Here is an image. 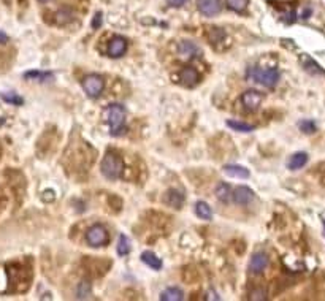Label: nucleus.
<instances>
[{"label": "nucleus", "instance_id": "1", "mask_svg": "<svg viewBox=\"0 0 325 301\" xmlns=\"http://www.w3.org/2000/svg\"><path fill=\"white\" fill-rule=\"evenodd\" d=\"M103 118L110 125L111 135L118 137L124 131V124H125V108L119 103H113L106 106L103 111Z\"/></svg>", "mask_w": 325, "mask_h": 301}, {"label": "nucleus", "instance_id": "2", "mask_svg": "<svg viewBox=\"0 0 325 301\" xmlns=\"http://www.w3.org/2000/svg\"><path fill=\"white\" fill-rule=\"evenodd\" d=\"M247 80L259 83L265 87H275L279 81V71L276 68H260V67H251L247 70Z\"/></svg>", "mask_w": 325, "mask_h": 301}, {"label": "nucleus", "instance_id": "3", "mask_svg": "<svg viewBox=\"0 0 325 301\" xmlns=\"http://www.w3.org/2000/svg\"><path fill=\"white\" fill-rule=\"evenodd\" d=\"M100 170H102V175L106 179L116 181V179L121 178V175L124 172V160L114 153H106L105 157L102 159Z\"/></svg>", "mask_w": 325, "mask_h": 301}, {"label": "nucleus", "instance_id": "4", "mask_svg": "<svg viewBox=\"0 0 325 301\" xmlns=\"http://www.w3.org/2000/svg\"><path fill=\"white\" fill-rule=\"evenodd\" d=\"M86 241L91 248H102L110 241V235H108L106 229L103 225H92L86 233Z\"/></svg>", "mask_w": 325, "mask_h": 301}, {"label": "nucleus", "instance_id": "5", "mask_svg": "<svg viewBox=\"0 0 325 301\" xmlns=\"http://www.w3.org/2000/svg\"><path fill=\"white\" fill-rule=\"evenodd\" d=\"M81 84H83L84 92H86L91 99L100 97V96H102V92H103V89H105V81H103V78L100 77V74H95V73L87 74V77L83 80Z\"/></svg>", "mask_w": 325, "mask_h": 301}, {"label": "nucleus", "instance_id": "6", "mask_svg": "<svg viewBox=\"0 0 325 301\" xmlns=\"http://www.w3.org/2000/svg\"><path fill=\"white\" fill-rule=\"evenodd\" d=\"M263 102V93L256 90V89H249L241 96V103L247 111H256Z\"/></svg>", "mask_w": 325, "mask_h": 301}, {"label": "nucleus", "instance_id": "7", "mask_svg": "<svg viewBox=\"0 0 325 301\" xmlns=\"http://www.w3.org/2000/svg\"><path fill=\"white\" fill-rule=\"evenodd\" d=\"M125 51H127V40H125L124 36L116 35L110 40V43H108L106 52H108L110 58H114V59L122 58V55L125 54Z\"/></svg>", "mask_w": 325, "mask_h": 301}, {"label": "nucleus", "instance_id": "8", "mask_svg": "<svg viewBox=\"0 0 325 301\" xmlns=\"http://www.w3.org/2000/svg\"><path fill=\"white\" fill-rule=\"evenodd\" d=\"M179 83L186 87H195L200 81V73H198L194 67H184L181 68V71L178 73Z\"/></svg>", "mask_w": 325, "mask_h": 301}, {"label": "nucleus", "instance_id": "9", "mask_svg": "<svg viewBox=\"0 0 325 301\" xmlns=\"http://www.w3.org/2000/svg\"><path fill=\"white\" fill-rule=\"evenodd\" d=\"M197 7L205 16H216L222 11L221 0H197Z\"/></svg>", "mask_w": 325, "mask_h": 301}, {"label": "nucleus", "instance_id": "10", "mask_svg": "<svg viewBox=\"0 0 325 301\" xmlns=\"http://www.w3.org/2000/svg\"><path fill=\"white\" fill-rule=\"evenodd\" d=\"M178 52L181 54L183 59H195L202 55V49L194 42H181L178 46Z\"/></svg>", "mask_w": 325, "mask_h": 301}, {"label": "nucleus", "instance_id": "11", "mask_svg": "<svg viewBox=\"0 0 325 301\" xmlns=\"http://www.w3.org/2000/svg\"><path fill=\"white\" fill-rule=\"evenodd\" d=\"M252 200H254V192H252L249 187L240 185V187H237V189H235V192H233V201L237 203V204L246 206Z\"/></svg>", "mask_w": 325, "mask_h": 301}, {"label": "nucleus", "instance_id": "12", "mask_svg": "<svg viewBox=\"0 0 325 301\" xmlns=\"http://www.w3.org/2000/svg\"><path fill=\"white\" fill-rule=\"evenodd\" d=\"M268 263H270V261H268L266 254L257 252V254L252 255L251 263H249V268H251V271L254 273V274H260V273L265 271V268L268 267Z\"/></svg>", "mask_w": 325, "mask_h": 301}, {"label": "nucleus", "instance_id": "13", "mask_svg": "<svg viewBox=\"0 0 325 301\" xmlns=\"http://www.w3.org/2000/svg\"><path fill=\"white\" fill-rule=\"evenodd\" d=\"M164 201H165L168 206H171V208L179 210V208L183 206V203H184V195H183L181 192H178L176 189H170V191L165 192Z\"/></svg>", "mask_w": 325, "mask_h": 301}, {"label": "nucleus", "instance_id": "14", "mask_svg": "<svg viewBox=\"0 0 325 301\" xmlns=\"http://www.w3.org/2000/svg\"><path fill=\"white\" fill-rule=\"evenodd\" d=\"M224 173L230 178H237V179H247L249 178V170L246 166H241V165H225Z\"/></svg>", "mask_w": 325, "mask_h": 301}, {"label": "nucleus", "instance_id": "15", "mask_svg": "<svg viewBox=\"0 0 325 301\" xmlns=\"http://www.w3.org/2000/svg\"><path fill=\"white\" fill-rule=\"evenodd\" d=\"M141 261L144 263V265H148L151 270H156V271H159L162 268V260L151 251H144L141 254Z\"/></svg>", "mask_w": 325, "mask_h": 301}, {"label": "nucleus", "instance_id": "16", "mask_svg": "<svg viewBox=\"0 0 325 301\" xmlns=\"http://www.w3.org/2000/svg\"><path fill=\"white\" fill-rule=\"evenodd\" d=\"M306 162H308V154L306 153H295L291 159H289L287 162V168L289 170H300V168H303L306 165Z\"/></svg>", "mask_w": 325, "mask_h": 301}, {"label": "nucleus", "instance_id": "17", "mask_svg": "<svg viewBox=\"0 0 325 301\" xmlns=\"http://www.w3.org/2000/svg\"><path fill=\"white\" fill-rule=\"evenodd\" d=\"M162 301H183L184 299V292L179 287H168L160 293Z\"/></svg>", "mask_w": 325, "mask_h": 301}, {"label": "nucleus", "instance_id": "18", "mask_svg": "<svg viewBox=\"0 0 325 301\" xmlns=\"http://www.w3.org/2000/svg\"><path fill=\"white\" fill-rule=\"evenodd\" d=\"M214 192H216V197H218V200L222 201V203H228L230 198L233 197L232 187L227 182H219L218 185H216V191Z\"/></svg>", "mask_w": 325, "mask_h": 301}, {"label": "nucleus", "instance_id": "19", "mask_svg": "<svg viewBox=\"0 0 325 301\" xmlns=\"http://www.w3.org/2000/svg\"><path fill=\"white\" fill-rule=\"evenodd\" d=\"M195 214L203 219V220H211L213 219V210L206 201H197L195 204Z\"/></svg>", "mask_w": 325, "mask_h": 301}, {"label": "nucleus", "instance_id": "20", "mask_svg": "<svg viewBox=\"0 0 325 301\" xmlns=\"http://www.w3.org/2000/svg\"><path fill=\"white\" fill-rule=\"evenodd\" d=\"M24 78H26V80H35V81H39V83H46V81L52 80V73H49V71H37V70H32V71L24 73Z\"/></svg>", "mask_w": 325, "mask_h": 301}, {"label": "nucleus", "instance_id": "21", "mask_svg": "<svg viewBox=\"0 0 325 301\" xmlns=\"http://www.w3.org/2000/svg\"><path fill=\"white\" fill-rule=\"evenodd\" d=\"M225 32L219 27H209L208 30V40L211 45H218V43H222L225 40Z\"/></svg>", "mask_w": 325, "mask_h": 301}, {"label": "nucleus", "instance_id": "22", "mask_svg": "<svg viewBox=\"0 0 325 301\" xmlns=\"http://www.w3.org/2000/svg\"><path fill=\"white\" fill-rule=\"evenodd\" d=\"M227 127L233 128L235 131H243V134H249V131H252L256 128L254 125L241 122V121H227Z\"/></svg>", "mask_w": 325, "mask_h": 301}, {"label": "nucleus", "instance_id": "23", "mask_svg": "<svg viewBox=\"0 0 325 301\" xmlns=\"http://www.w3.org/2000/svg\"><path fill=\"white\" fill-rule=\"evenodd\" d=\"M0 97H2L4 102L11 103L14 106H21L24 103V99L21 96H17V93H14V92H4V93H0Z\"/></svg>", "mask_w": 325, "mask_h": 301}, {"label": "nucleus", "instance_id": "24", "mask_svg": "<svg viewBox=\"0 0 325 301\" xmlns=\"http://www.w3.org/2000/svg\"><path fill=\"white\" fill-rule=\"evenodd\" d=\"M130 239L125 236V235H121L119 236V241H118V254L119 255H127L130 252Z\"/></svg>", "mask_w": 325, "mask_h": 301}, {"label": "nucleus", "instance_id": "25", "mask_svg": "<svg viewBox=\"0 0 325 301\" xmlns=\"http://www.w3.org/2000/svg\"><path fill=\"white\" fill-rule=\"evenodd\" d=\"M91 293H92L91 284H89L87 280L80 282V284H78V289H77V295H78V298H80V299H86V298L91 296Z\"/></svg>", "mask_w": 325, "mask_h": 301}, {"label": "nucleus", "instance_id": "26", "mask_svg": "<svg viewBox=\"0 0 325 301\" xmlns=\"http://www.w3.org/2000/svg\"><path fill=\"white\" fill-rule=\"evenodd\" d=\"M304 68L308 70L310 73H313V74H323L325 77V71L320 68V65L319 64H316L311 58H304Z\"/></svg>", "mask_w": 325, "mask_h": 301}, {"label": "nucleus", "instance_id": "27", "mask_svg": "<svg viewBox=\"0 0 325 301\" xmlns=\"http://www.w3.org/2000/svg\"><path fill=\"white\" fill-rule=\"evenodd\" d=\"M71 20H73V14H71V11L68 10V8H64V10H59L58 13H56V23L58 24H67V23H70Z\"/></svg>", "mask_w": 325, "mask_h": 301}, {"label": "nucleus", "instance_id": "28", "mask_svg": "<svg viewBox=\"0 0 325 301\" xmlns=\"http://www.w3.org/2000/svg\"><path fill=\"white\" fill-rule=\"evenodd\" d=\"M298 128L303 131V134L311 135V134H314L317 127H316V122H314V121H311V119H303V121L298 122Z\"/></svg>", "mask_w": 325, "mask_h": 301}, {"label": "nucleus", "instance_id": "29", "mask_svg": "<svg viewBox=\"0 0 325 301\" xmlns=\"http://www.w3.org/2000/svg\"><path fill=\"white\" fill-rule=\"evenodd\" d=\"M249 5V0H227V7L233 11H244Z\"/></svg>", "mask_w": 325, "mask_h": 301}, {"label": "nucleus", "instance_id": "30", "mask_svg": "<svg viewBox=\"0 0 325 301\" xmlns=\"http://www.w3.org/2000/svg\"><path fill=\"white\" fill-rule=\"evenodd\" d=\"M249 299H252V301H263V299H266L265 289H254L249 295Z\"/></svg>", "mask_w": 325, "mask_h": 301}, {"label": "nucleus", "instance_id": "31", "mask_svg": "<svg viewBox=\"0 0 325 301\" xmlns=\"http://www.w3.org/2000/svg\"><path fill=\"white\" fill-rule=\"evenodd\" d=\"M102 26V13H97L92 21V29H99Z\"/></svg>", "mask_w": 325, "mask_h": 301}, {"label": "nucleus", "instance_id": "32", "mask_svg": "<svg viewBox=\"0 0 325 301\" xmlns=\"http://www.w3.org/2000/svg\"><path fill=\"white\" fill-rule=\"evenodd\" d=\"M186 4H187V0H168L170 7H183Z\"/></svg>", "mask_w": 325, "mask_h": 301}, {"label": "nucleus", "instance_id": "33", "mask_svg": "<svg viewBox=\"0 0 325 301\" xmlns=\"http://www.w3.org/2000/svg\"><path fill=\"white\" fill-rule=\"evenodd\" d=\"M7 42H8V35H7L5 32L0 30V45H2V43H7Z\"/></svg>", "mask_w": 325, "mask_h": 301}, {"label": "nucleus", "instance_id": "34", "mask_svg": "<svg viewBox=\"0 0 325 301\" xmlns=\"http://www.w3.org/2000/svg\"><path fill=\"white\" fill-rule=\"evenodd\" d=\"M323 235H325V220H323Z\"/></svg>", "mask_w": 325, "mask_h": 301}, {"label": "nucleus", "instance_id": "35", "mask_svg": "<svg viewBox=\"0 0 325 301\" xmlns=\"http://www.w3.org/2000/svg\"><path fill=\"white\" fill-rule=\"evenodd\" d=\"M40 2H51V0H40Z\"/></svg>", "mask_w": 325, "mask_h": 301}]
</instances>
